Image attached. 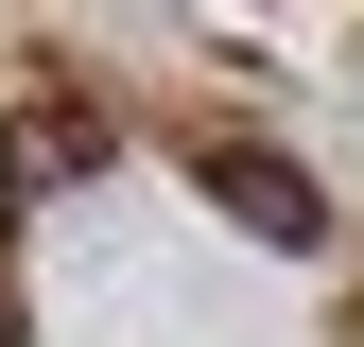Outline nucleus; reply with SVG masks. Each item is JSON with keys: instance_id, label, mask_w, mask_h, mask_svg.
Returning a JSON list of instances; mask_svg holds the SVG:
<instances>
[{"instance_id": "nucleus-1", "label": "nucleus", "mask_w": 364, "mask_h": 347, "mask_svg": "<svg viewBox=\"0 0 364 347\" xmlns=\"http://www.w3.org/2000/svg\"><path fill=\"white\" fill-rule=\"evenodd\" d=\"M105 156H122V105H105V87L35 70L18 105H0V208H18V191H53V174H105Z\"/></svg>"}, {"instance_id": "nucleus-2", "label": "nucleus", "mask_w": 364, "mask_h": 347, "mask_svg": "<svg viewBox=\"0 0 364 347\" xmlns=\"http://www.w3.org/2000/svg\"><path fill=\"white\" fill-rule=\"evenodd\" d=\"M191 174H208V208H225V226H260V243H330V191H312L278 139H243V122H208Z\"/></svg>"}]
</instances>
